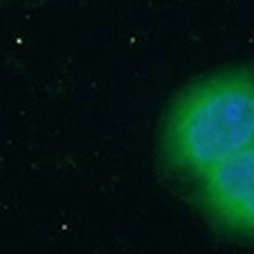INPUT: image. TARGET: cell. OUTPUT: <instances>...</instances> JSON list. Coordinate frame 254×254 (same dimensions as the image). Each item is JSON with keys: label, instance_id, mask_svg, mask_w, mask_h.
<instances>
[{"label": "cell", "instance_id": "obj_1", "mask_svg": "<svg viewBox=\"0 0 254 254\" xmlns=\"http://www.w3.org/2000/svg\"><path fill=\"white\" fill-rule=\"evenodd\" d=\"M254 87L250 67H232L190 85L167 112L161 152L165 167L196 179L223 158L252 147Z\"/></svg>", "mask_w": 254, "mask_h": 254}, {"label": "cell", "instance_id": "obj_2", "mask_svg": "<svg viewBox=\"0 0 254 254\" xmlns=\"http://www.w3.org/2000/svg\"><path fill=\"white\" fill-rule=\"evenodd\" d=\"M198 196L207 214L221 230L234 237L250 239L252 234V183H254V149L223 158L196 176Z\"/></svg>", "mask_w": 254, "mask_h": 254}]
</instances>
